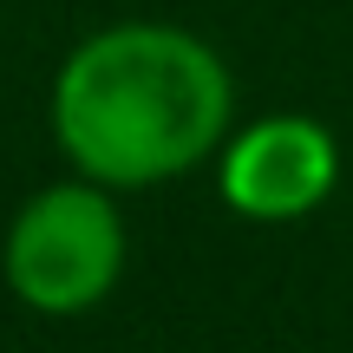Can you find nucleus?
Returning <instances> with one entry per match:
<instances>
[{"instance_id":"1","label":"nucleus","mask_w":353,"mask_h":353,"mask_svg":"<svg viewBox=\"0 0 353 353\" xmlns=\"http://www.w3.org/2000/svg\"><path fill=\"white\" fill-rule=\"evenodd\" d=\"M236 118L223 52L190 26L118 20L79 39L46 92L59 157L105 190H157L210 164Z\"/></svg>"},{"instance_id":"2","label":"nucleus","mask_w":353,"mask_h":353,"mask_svg":"<svg viewBox=\"0 0 353 353\" xmlns=\"http://www.w3.org/2000/svg\"><path fill=\"white\" fill-rule=\"evenodd\" d=\"M125 249L131 242L125 216H118V190L72 170L13 210L7 236H0V281L20 307L65 321L99 307L118 288Z\"/></svg>"},{"instance_id":"3","label":"nucleus","mask_w":353,"mask_h":353,"mask_svg":"<svg viewBox=\"0 0 353 353\" xmlns=\"http://www.w3.org/2000/svg\"><path fill=\"white\" fill-rule=\"evenodd\" d=\"M216 183H223V203L249 223H301L341 183V144L327 125L301 112L255 118V125L223 138Z\"/></svg>"}]
</instances>
